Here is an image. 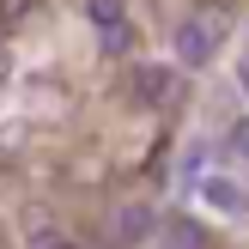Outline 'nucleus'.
Returning <instances> with one entry per match:
<instances>
[{
	"instance_id": "1",
	"label": "nucleus",
	"mask_w": 249,
	"mask_h": 249,
	"mask_svg": "<svg viewBox=\"0 0 249 249\" xmlns=\"http://www.w3.org/2000/svg\"><path fill=\"white\" fill-rule=\"evenodd\" d=\"M225 31H231V12L225 6H195L189 18H177V31H170V55H177V67L182 73L213 67V55L225 49Z\"/></svg>"
},
{
	"instance_id": "5",
	"label": "nucleus",
	"mask_w": 249,
	"mask_h": 249,
	"mask_svg": "<svg viewBox=\"0 0 249 249\" xmlns=\"http://www.w3.org/2000/svg\"><path fill=\"white\" fill-rule=\"evenodd\" d=\"M152 225H158V213H152V207H140V201H134V207H122V213H116V243H146V237H152Z\"/></svg>"
},
{
	"instance_id": "4",
	"label": "nucleus",
	"mask_w": 249,
	"mask_h": 249,
	"mask_svg": "<svg viewBox=\"0 0 249 249\" xmlns=\"http://www.w3.org/2000/svg\"><path fill=\"white\" fill-rule=\"evenodd\" d=\"M85 18L97 24V36H104L109 55H122V43H128V6H122V0H85Z\"/></svg>"
},
{
	"instance_id": "2",
	"label": "nucleus",
	"mask_w": 249,
	"mask_h": 249,
	"mask_svg": "<svg viewBox=\"0 0 249 249\" xmlns=\"http://www.w3.org/2000/svg\"><path fill=\"white\" fill-rule=\"evenodd\" d=\"M177 61H134L128 67V97L140 109H170L177 104Z\"/></svg>"
},
{
	"instance_id": "8",
	"label": "nucleus",
	"mask_w": 249,
	"mask_h": 249,
	"mask_svg": "<svg viewBox=\"0 0 249 249\" xmlns=\"http://www.w3.org/2000/svg\"><path fill=\"white\" fill-rule=\"evenodd\" d=\"M170 249H201V231L182 219V225H170Z\"/></svg>"
},
{
	"instance_id": "3",
	"label": "nucleus",
	"mask_w": 249,
	"mask_h": 249,
	"mask_svg": "<svg viewBox=\"0 0 249 249\" xmlns=\"http://www.w3.org/2000/svg\"><path fill=\"white\" fill-rule=\"evenodd\" d=\"M195 195H201L213 213H225V219H249V189H243L237 177H201Z\"/></svg>"
},
{
	"instance_id": "6",
	"label": "nucleus",
	"mask_w": 249,
	"mask_h": 249,
	"mask_svg": "<svg viewBox=\"0 0 249 249\" xmlns=\"http://www.w3.org/2000/svg\"><path fill=\"white\" fill-rule=\"evenodd\" d=\"M24 249H79L61 225H49V219H36V225H24Z\"/></svg>"
},
{
	"instance_id": "9",
	"label": "nucleus",
	"mask_w": 249,
	"mask_h": 249,
	"mask_svg": "<svg viewBox=\"0 0 249 249\" xmlns=\"http://www.w3.org/2000/svg\"><path fill=\"white\" fill-rule=\"evenodd\" d=\"M31 6H36V0H0V18H6V24H18Z\"/></svg>"
},
{
	"instance_id": "7",
	"label": "nucleus",
	"mask_w": 249,
	"mask_h": 249,
	"mask_svg": "<svg viewBox=\"0 0 249 249\" xmlns=\"http://www.w3.org/2000/svg\"><path fill=\"white\" fill-rule=\"evenodd\" d=\"M225 152H231V158H249V116H231V128H225Z\"/></svg>"
}]
</instances>
